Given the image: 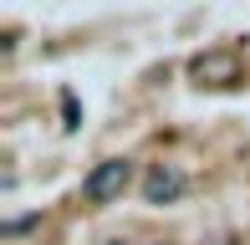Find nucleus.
I'll return each instance as SVG.
<instances>
[{
    "label": "nucleus",
    "mask_w": 250,
    "mask_h": 245,
    "mask_svg": "<svg viewBox=\"0 0 250 245\" xmlns=\"http://www.w3.org/2000/svg\"><path fill=\"white\" fill-rule=\"evenodd\" d=\"M240 72H245V61L235 57V51H225V46L199 51V57L189 61V77H194L199 87H235V82H240Z\"/></svg>",
    "instance_id": "nucleus-1"
},
{
    "label": "nucleus",
    "mask_w": 250,
    "mask_h": 245,
    "mask_svg": "<svg viewBox=\"0 0 250 245\" xmlns=\"http://www.w3.org/2000/svg\"><path fill=\"white\" fill-rule=\"evenodd\" d=\"M133 179V163L128 159H102L92 174L82 179V199H92V204H107V199H118L123 189Z\"/></svg>",
    "instance_id": "nucleus-2"
},
{
    "label": "nucleus",
    "mask_w": 250,
    "mask_h": 245,
    "mask_svg": "<svg viewBox=\"0 0 250 245\" xmlns=\"http://www.w3.org/2000/svg\"><path fill=\"white\" fill-rule=\"evenodd\" d=\"M184 174L174 169V163H158V169H148V179H143V199L148 204H174L179 194H184Z\"/></svg>",
    "instance_id": "nucleus-3"
},
{
    "label": "nucleus",
    "mask_w": 250,
    "mask_h": 245,
    "mask_svg": "<svg viewBox=\"0 0 250 245\" xmlns=\"http://www.w3.org/2000/svg\"><path fill=\"white\" fill-rule=\"evenodd\" d=\"M62 118H66V122H62L66 133H72V128H82V107H77V92H62Z\"/></svg>",
    "instance_id": "nucleus-4"
},
{
    "label": "nucleus",
    "mask_w": 250,
    "mask_h": 245,
    "mask_svg": "<svg viewBox=\"0 0 250 245\" xmlns=\"http://www.w3.org/2000/svg\"><path fill=\"white\" fill-rule=\"evenodd\" d=\"M31 225H36V215H26V220H10V225H5V230H0V235H26V230H31Z\"/></svg>",
    "instance_id": "nucleus-5"
}]
</instances>
